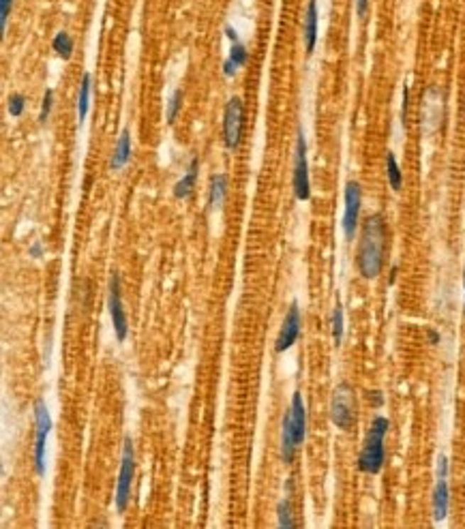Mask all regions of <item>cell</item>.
<instances>
[{
	"label": "cell",
	"mask_w": 465,
	"mask_h": 529,
	"mask_svg": "<svg viewBox=\"0 0 465 529\" xmlns=\"http://www.w3.org/2000/svg\"><path fill=\"white\" fill-rule=\"evenodd\" d=\"M386 255V223L382 214H369L361 229L356 266L365 279H376L382 273Z\"/></svg>",
	"instance_id": "obj_1"
},
{
	"label": "cell",
	"mask_w": 465,
	"mask_h": 529,
	"mask_svg": "<svg viewBox=\"0 0 465 529\" xmlns=\"http://www.w3.org/2000/svg\"><path fill=\"white\" fill-rule=\"evenodd\" d=\"M390 429L388 418L384 416H376L369 433L365 437L361 457H359V469L365 474H380L384 467V459H386V450H384V437Z\"/></svg>",
	"instance_id": "obj_2"
},
{
	"label": "cell",
	"mask_w": 465,
	"mask_h": 529,
	"mask_svg": "<svg viewBox=\"0 0 465 529\" xmlns=\"http://www.w3.org/2000/svg\"><path fill=\"white\" fill-rule=\"evenodd\" d=\"M330 420L337 429L350 431L356 422V399L354 388L350 383H339L332 392L330 401Z\"/></svg>",
	"instance_id": "obj_3"
},
{
	"label": "cell",
	"mask_w": 465,
	"mask_h": 529,
	"mask_svg": "<svg viewBox=\"0 0 465 529\" xmlns=\"http://www.w3.org/2000/svg\"><path fill=\"white\" fill-rule=\"evenodd\" d=\"M136 476V452H133V442L131 437H125V448H123V461H121V474L119 482H116V510L121 514L129 506L131 497V484Z\"/></svg>",
	"instance_id": "obj_4"
},
{
	"label": "cell",
	"mask_w": 465,
	"mask_h": 529,
	"mask_svg": "<svg viewBox=\"0 0 465 529\" xmlns=\"http://www.w3.org/2000/svg\"><path fill=\"white\" fill-rule=\"evenodd\" d=\"M243 118H245L243 101L239 97H231L225 105V111H223V144L229 151L241 146Z\"/></svg>",
	"instance_id": "obj_5"
},
{
	"label": "cell",
	"mask_w": 465,
	"mask_h": 529,
	"mask_svg": "<svg viewBox=\"0 0 465 529\" xmlns=\"http://www.w3.org/2000/svg\"><path fill=\"white\" fill-rule=\"evenodd\" d=\"M294 195L298 202H307L311 197V180H309V161H307V140L302 129L296 136V157H294Z\"/></svg>",
	"instance_id": "obj_6"
},
{
	"label": "cell",
	"mask_w": 465,
	"mask_h": 529,
	"mask_svg": "<svg viewBox=\"0 0 465 529\" xmlns=\"http://www.w3.org/2000/svg\"><path fill=\"white\" fill-rule=\"evenodd\" d=\"M35 427H37V435H35V471L37 476L45 474V442L52 429V418L48 414V408L43 401L35 403Z\"/></svg>",
	"instance_id": "obj_7"
},
{
	"label": "cell",
	"mask_w": 465,
	"mask_h": 529,
	"mask_svg": "<svg viewBox=\"0 0 465 529\" xmlns=\"http://www.w3.org/2000/svg\"><path fill=\"white\" fill-rule=\"evenodd\" d=\"M361 204H363L361 185L356 180H350L345 185V212H343V231L347 240H352L359 229Z\"/></svg>",
	"instance_id": "obj_8"
},
{
	"label": "cell",
	"mask_w": 465,
	"mask_h": 529,
	"mask_svg": "<svg viewBox=\"0 0 465 529\" xmlns=\"http://www.w3.org/2000/svg\"><path fill=\"white\" fill-rule=\"evenodd\" d=\"M107 307H109V317L114 324V332L119 341L127 339L129 332V324H127V313L123 309V300H121V279L119 275H111L109 279V298H107Z\"/></svg>",
	"instance_id": "obj_9"
},
{
	"label": "cell",
	"mask_w": 465,
	"mask_h": 529,
	"mask_svg": "<svg viewBox=\"0 0 465 529\" xmlns=\"http://www.w3.org/2000/svg\"><path fill=\"white\" fill-rule=\"evenodd\" d=\"M450 506V491H448V459L439 454L437 459V482L433 489V518L435 523L444 520L448 516Z\"/></svg>",
	"instance_id": "obj_10"
},
{
	"label": "cell",
	"mask_w": 465,
	"mask_h": 529,
	"mask_svg": "<svg viewBox=\"0 0 465 529\" xmlns=\"http://www.w3.org/2000/svg\"><path fill=\"white\" fill-rule=\"evenodd\" d=\"M300 330H302V317H300V309L296 302L290 305V311L283 320V326H281V332L277 337V343H275V351L277 354H283L288 351L300 337Z\"/></svg>",
	"instance_id": "obj_11"
},
{
	"label": "cell",
	"mask_w": 465,
	"mask_h": 529,
	"mask_svg": "<svg viewBox=\"0 0 465 529\" xmlns=\"http://www.w3.org/2000/svg\"><path fill=\"white\" fill-rule=\"evenodd\" d=\"M444 116V103H442V92L437 88H429V92L425 94V129L427 133H433V131L439 126Z\"/></svg>",
	"instance_id": "obj_12"
},
{
	"label": "cell",
	"mask_w": 465,
	"mask_h": 529,
	"mask_svg": "<svg viewBox=\"0 0 465 529\" xmlns=\"http://www.w3.org/2000/svg\"><path fill=\"white\" fill-rule=\"evenodd\" d=\"M290 418H292L294 442H296V446H300L305 442V435H307V410H305V401H302L300 392H294V396H292Z\"/></svg>",
	"instance_id": "obj_13"
},
{
	"label": "cell",
	"mask_w": 465,
	"mask_h": 529,
	"mask_svg": "<svg viewBox=\"0 0 465 529\" xmlns=\"http://www.w3.org/2000/svg\"><path fill=\"white\" fill-rule=\"evenodd\" d=\"M317 0H309L307 3V11H305V24H302V37H305V52L307 56L313 54L315 43H317Z\"/></svg>",
	"instance_id": "obj_14"
},
{
	"label": "cell",
	"mask_w": 465,
	"mask_h": 529,
	"mask_svg": "<svg viewBox=\"0 0 465 529\" xmlns=\"http://www.w3.org/2000/svg\"><path fill=\"white\" fill-rule=\"evenodd\" d=\"M129 159H131V131H129V129H123L119 142H116V148H114L109 168H111L114 172H119V170H123V168L127 165Z\"/></svg>",
	"instance_id": "obj_15"
},
{
	"label": "cell",
	"mask_w": 465,
	"mask_h": 529,
	"mask_svg": "<svg viewBox=\"0 0 465 529\" xmlns=\"http://www.w3.org/2000/svg\"><path fill=\"white\" fill-rule=\"evenodd\" d=\"M296 442H294V433H292V418L290 412L283 416V427H281V459L283 463H292L294 454H296Z\"/></svg>",
	"instance_id": "obj_16"
},
{
	"label": "cell",
	"mask_w": 465,
	"mask_h": 529,
	"mask_svg": "<svg viewBox=\"0 0 465 529\" xmlns=\"http://www.w3.org/2000/svg\"><path fill=\"white\" fill-rule=\"evenodd\" d=\"M197 168H199V161H197V159H193V161L189 163L187 174H185V176L176 182V187H174V197L185 200V197H189V195H191V191L195 189V180H197Z\"/></svg>",
	"instance_id": "obj_17"
},
{
	"label": "cell",
	"mask_w": 465,
	"mask_h": 529,
	"mask_svg": "<svg viewBox=\"0 0 465 529\" xmlns=\"http://www.w3.org/2000/svg\"><path fill=\"white\" fill-rule=\"evenodd\" d=\"M245 62H247V48H245L241 41L231 43L229 58L223 62V73H225V77H231V75L236 73V69H239V67H243Z\"/></svg>",
	"instance_id": "obj_18"
},
{
	"label": "cell",
	"mask_w": 465,
	"mask_h": 529,
	"mask_svg": "<svg viewBox=\"0 0 465 529\" xmlns=\"http://www.w3.org/2000/svg\"><path fill=\"white\" fill-rule=\"evenodd\" d=\"M386 176H388L390 189H393L395 193H399L401 187H403V174H401V168H399V163H397L395 153H390V151L386 153Z\"/></svg>",
	"instance_id": "obj_19"
},
{
	"label": "cell",
	"mask_w": 465,
	"mask_h": 529,
	"mask_svg": "<svg viewBox=\"0 0 465 529\" xmlns=\"http://www.w3.org/2000/svg\"><path fill=\"white\" fill-rule=\"evenodd\" d=\"M227 193V176L225 174H217L210 178V206L212 208H221L223 200Z\"/></svg>",
	"instance_id": "obj_20"
},
{
	"label": "cell",
	"mask_w": 465,
	"mask_h": 529,
	"mask_svg": "<svg viewBox=\"0 0 465 529\" xmlns=\"http://www.w3.org/2000/svg\"><path fill=\"white\" fill-rule=\"evenodd\" d=\"M88 107H90V73H84L82 84H80V94H77V118H80V122L88 116Z\"/></svg>",
	"instance_id": "obj_21"
},
{
	"label": "cell",
	"mask_w": 465,
	"mask_h": 529,
	"mask_svg": "<svg viewBox=\"0 0 465 529\" xmlns=\"http://www.w3.org/2000/svg\"><path fill=\"white\" fill-rule=\"evenodd\" d=\"M52 48H54V52H56L62 60H69L71 54H73V39H71L65 31H60V33H56V37L52 39Z\"/></svg>",
	"instance_id": "obj_22"
},
{
	"label": "cell",
	"mask_w": 465,
	"mask_h": 529,
	"mask_svg": "<svg viewBox=\"0 0 465 529\" xmlns=\"http://www.w3.org/2000/svg\"><path fill=\"white\" fill-rule=\"evenodd\" d=\"M332 341L334 345H341L343 341V307L337 302L332 311Z\"/></svg>",
	"instance_id": "obj_23"
},
{
	"label": "cell",
	"mask_w": 465,
	"mask_h": 529,
	"mask_svg": "<svg viewBox=\"0 0 465 529\" xmlns=\"http://www.w3.org/2000/svg\"><path fill=\"white\" fill-rule=\"evenodd\" d=\"M277 514H279V527H283V529L294 527V518H292V506H290V499H281V501H279V506H277Z\"/></svg>",
	"instance_id": "obj_24"
},
{
	"label": "cell",
	"mask_w": 465,
	"mask_h": 529,
	"mask_svg": "<svg viewBox=\"0 0 465 529\" xmlns=\"http://www.w3.org/2000/svg\"><path fill=\"white\" fill-rule=\"evenodd\" d=\"M180 107H182V90L178 88V90L172 92L170 103H168V116H165V118H168V124H174V120H176Z\"/></svg>",
	"instance_id": "obj_25"
},
{
	"label": "cell",
	"mask_w": 465,
	"mask_h": 529,
	"mask_svg": "<svg viewBox=\"0 0 465 529\" xmlns=\"http://www.w3.org/2000/svg\"><path fill=\"white\" fill-rule=\"evenodd\" d=\"M52 103H54V90L48 88L43 94V103H41V111H39V122H48L50 111H52Z\"/></svg>",
	"instance_id": "obj_26"
},
{
	"label": "cell",
	"mask_w": 465,
	"mask_h": 529,
	"mask_svg": "<svg viewBox=\"0 0 465 529\" xmlns=\"http://www.w3.org/2000/svg\"><path fill=\"white\" fill-rule=\"evenodd\" d=\"M24 103H26L24 94H20V92L11 94V97H9V114H11L13 118L22 116V111H24Z\"/></svg>",
	"instance_id": "obj_27"
},
{
	"label": "cell",
	"mask_w": 465,
	"mask_h": 529,
	"mask_svg": "<svg viewBox=\"0 0 465 529\" xmlns=\"http://www.w3.org/2000/svg\"><path fill=\"white\" fill-rule=\"evenodd\" d=\"M11 7H13V0H0V33H5V28H7Z\"/></svg>",
	"instance_id": "obj_28"
},
{
	"label": "cell",
	"mask_w": 465,
	"mask_h": 529,
	"mask_svg": "<svg viewBox=\"0 0 465 529\" xmlns=\"http://www.w3.org/2000/svg\"><path fill=\"white\" fill-rule=\"evenodd\" d=\"M369 401H371L376 408H382V403H384V396H382V392H380V390L369 392Z\"/></svg>",
	"instance_id": "obj_29"
},
{
	"label": "cell",
	"mask_w": 465,
	"mask_h": 529,
	"mask_svg": "<svg viewBox=\"0 0 465 529\" xmlns=\"http://www.w3.org/2000/svg\"><path fill=\"white\" fill-rule=\"evenodd\" d=\"M369 11V0H356V13L359 18H365Z\"/></svg>",
	"instance_id": "obj_30"
},
{
	"label": "cell",
	"mask_w": 465,
	"mask_h": 529,
	"mask_svg": "<svg viewBox=\"0 0 465 529\" xmlns=\"http://www.w3.org/2000/svg\"><path fill=\"white\" fill-rule=\"evenodd\" d=\"M427 339H429L431 345H437L439 343V332L435 328H427Z\"/></svg>",
	"instance_id": "obj_31"
},
{
	"label": "cell",
	"mask_w": 465,
	"mask_h": 529,
	"mask_svg": "<svg viewBox=\"0 0 465 529\" xmlns=\"http://www.w3.org/2000/svg\"><path fill=\"white\" fill-rule=\"evenodd\" d=\"M31 257H41L43 255V246H41V242H35L33 246H31Z\"/></svg>",
	"instance_id": "obj_32"
},
{
	"label": "cell",
	"mask_w": 465,
	"mask_h": 529,
	"mask_svg": "<svg viewBox=\"0 0 465 529\" xmlns=\"http://www.w3.org/2000/svg\"><path fill=\"white\" fill-rule=\"evenodd\" d=\"M463 285H465V268H463Z\"/></svg>",
	"instance_id": "obj_33"
}]
</instances>
